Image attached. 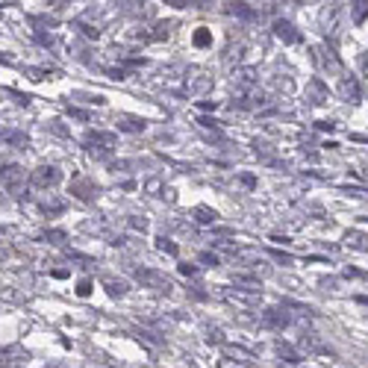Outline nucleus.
Listing matches in <instances>:
<instances>
[{
  "mask_svg": "<svg viewBox=\"0 0 368 368\" xmlns=\"http://www.w3.org/2000/svg\"><path fill=\"white\" fill-rule=\"evenodd\" d=\"M118 130H124V133H145V127H147V121L145 118H136V115H118Z\"/></svg>",
  "mask_w": 368,
  "mask_h": 368,
  "instance_id": "0eeeda50",
  "label": "nucleus"
},
{
  "mask_svg": "<svg viewBox=\"0 0 368 368\" xmlns=\"http://www.w3.org/2000/svg\"><path fill=\"white\" fill-rule=\"evenodd\" d=\"M345 242H348V245H354V247H360V250H368V239L362 236V233H348Z\"/></svg>",
  "mask_w": 368,
  "mask_h": 368,
  "instance_id": "a211bd4d",
  "label": "nucleus"
},
{
  "mask_svg": "<svg viewBox=\"0 0 368 368\" xmlns=\"http://www.w3.org/2000/svg\"><path fill=\"white\" fill-rule=\"evenodd\" d=\"M230 12L233 15H242V18H254V9H250L247 4H230Z\"/></svg>",
  "mask_w": 368,
  "mask_h": 368,
  "instance_id": "aec40b11",
  "label": "nucleus"
},
{
  "mask_svg": "<svg viewBox=\"0 0 368 368\" xmlns=\"http://www.w3.org/2000/svg\"><path fill=\"white\" fill-rule=\"evenodd\" d=\"M24 180H27V174H24V168L21 165H4L0 168V189H6L9 195H18L21 189H24Z\"/></svg>",
  "mask_w": 368,
  "mask_h": 368,
  "instance_id": "f03ea898",
  "label": "nucleus"
},
{
  "mask_svg": "<svg viewBox=\"0 0 368 368\" xmlns=\"http://www.w3.org/2000/svg\"><path fill=\"white\" fill-rule=\"evenodd\" d=\"M136 280L150 286V289H157V292H171L174 289V283L168 277L159 274V271H150V269H136Z\"/></svg>",
  "mask_w": 368,
  "mask_h": 368,
  "instance_id": "7ed1b4c3",
  "label": "nucleus"
},
{
  "mask_svg": "<svg viewBox=\"0 0 368 368\" xmlns=\"http://www.w3.org/2000/svg\"><path fill=\"white\" fill-rule=\"evenodd\" d=\"M74 27H77V30H82V36H89V39H97V36H100L97 24H86L82 18H77V21H74Z\"/></svg>",
  "mask_w": 368,
  "mask_h": 368,
  "instance_id": "dca6fc26",
  "label": "nucleus"
},
{
  "mask_svg": "<svg viewBox=\"0 0 368 368\" xmlns=\"http://www.w3.org/2000/svg\"><path fill=\"white\" fill-rule=\"evenodd\" d=\"M0 298H9V300H24V295L12 292V289H0Z\"/></svg>",
  "mask_w": 368,
  "mask_h": 368,
  "instance_id": "a878e982",
  "label": "nucleus"
},
{
  "mask_svg": "<svg viewBox=\"0 0 368 368\" xmlns=\"http://www.w3.org/2000/svg\"><path fill=\"white\" fill-rule=\"evenodd\" d=\"M50 130H54V133H56V136H62V139H65V136H68V130H65V127H59V121H54V124H50Z\"/></svg>",
  "mask_w": 368,
  "mask_h": 368,
  "instance_id": "c756f323",
  "label": "nucleus"
},
{
  "mask_svg": "<svg viewBox=\"0 0 368 368\" xmlns=\"http://www.w3.org/2000/svg\"><path fill=\"white\" fill-rule=\"evenodd\" d=\"M274 36L277 39H283V42H300V36H298V30L289 24V21H274Z\"/></svg>",
  "mask_w": 368,
  "mask_h": 368,
  "instance_id": "6e6552de",
  "label": "nucleus"
},
{
  "mask_svg": "<svg viewBox=\"0 0 368 368\" xmlns=\"http://www.w3.org/2000/svg\"><path fill=\"white\" fill-rule=\"evenodd\" d=\"M357 9H354V21L360 24V21H365L368 18V0H360V4H354Z\"/></svg>",
  "mask_w": 368,
  "mask_h": 368,
  "instance_id": "412c9836",
  "label": "nucleus"
},
{
  "mask_svg": "<svg viewBox=\"0 0 368 368\" xmlns=\"http://www.w3.org/2000/svg\"><path fill=\"white\" fill-rule=\"evenodd\" d=\"M300 348H304V350H309V354H321V350H327L319 339H315V336H304V339H300Z\"/></svg>",
  "mask_w": 368,
  "mask_h": 368,
  "instance_id": "2eb2a0df",
  "label": "nucleus"
},
{
  "mask_svg": "<svg viewBox=\"0 0 368 368\" xmlns=\"http://www.w3.org/2000/svg\"><path fill=\"white\" fill-rule=\"evenodd\" d=\"M262 321L269 324V327H286L289 324V315L283 312V309H265L262 312Z\"/></svg>",
  "mask_w": 368,
  "mask_h": 368,
  "instance_id": "9b49d317",
  "label": "nucleus"
},
{
  "mask_svg": "<svg viewBox=\"0 0 368 368\" xmlns=\"http://www.w3.org/2000/svg\"><path fill=\"white\" fill-rule=\"evenodd\" d=\"M157 247L165 250V254H177V245H171L168 239H157Z\"/></svg>",
  "mask_w": 368,
  "mask_h": 368,
  "instance_id": "b1692460",
  "label": "nucleus"
},
{
  "mask_svg": "<svg viewBox=\"0 0 368 368\" xmlns=\"http://www.w3.org/2000/svg\"><path fill=\"white\" fill-rule=\"evenodd\" d=\"M212 86H215V80H212V74L209 71H204V68H189L186 74H183V94H192V97H207L209 92H212Z\"/></svg>",
  "mask_w": 368,
  "mask_h": 368,
  "instance_id": "f257e3e1",
  "label": "nucleus"
},
{
  "mask_svg": "<svg viewBox=\"0 0 368 368\" xmlns=\"http://www.w3.org/2000/svg\"><path fill=\"white\" fill-rule=\"evenodd\" d=\"M247 365H250V362H247V360H239V362H230V360H227V357H224V360H221V362H219V368H247Z\"/></svg>",
  "mask_w": 368,
  "mask_h": 368,
  "instance_id": "5701e85b",
  "label": "nucleus"
},
{
  "mask_svg": "<svg viewBox=\"0 0 368 368\" xmlns=\"http://www.w3.org/2000/svg\"><path fill=\"white\" fill-rule=\"evenodd\" d=\"M89 292H92V286H89V280H82L80 286H77V295H82V298H86Z\"/></svg>",
  "mask_w": 368,
  "mask_h": 368,
  "instance_id": "cd10ccee",
  "label": "nucleus"
},
{
  "mask_svg": "<svg viewBox=\"0 0 368 368\" xmlns=\"http://www.w3.org/2000/svg\"><path fill=\"white\" fill-rule=\"evenodd\" d=\"M277 354H280V357H286V362H298V360H300L298 350H292L289 345H283V342L277 345Z\"/></svg>",
  "mask_w": 368,
  "mask_h": 368,
  "instance_id": "6ab92c4d",
  "label": "nucleus"
},
{
  "mask_svg": "<svg viewBox=\"0 0 368 368\" xmlns=\"http://www.w3.org/2000/svg\"><path fill=\"white\" fill-rule=\"evenodd\" d=\"M104 286H106V292H109L112 298H124V295H127V283H121V280L104 277Z\"/></svg>",
  "mask_w": 368,
  "mask_h": 368,
  "instance_id": "f8f14e48",
  "label": "nucleus"
},
{
  "mask_svg": "<svg viewBox=\"0 0 368 368\" xmlns=\"http://www.w3.org/2000/svg\"><path fill=\"white\" fill-rule=\"evenodd\" d=\"M177 74H186V68H180V65H171V68H165V71H162V82H165V86H174V82L180 80Z\"/></svg>",
  "mask_w": 368,
  "mask_h": 368,
  "instance_id": "4468645a",
  "label": "nucleus"
},
{
  "mask_svg": "<svg viewBox=\"0 0 368 368\" xmlns=\"http://www.w3.org/2000/svg\"><path fill=\"white\" fill-rule=\"evenodd\" d=\"M336 92H339V97H342V100H348V104H357V100L362 97V92H360V82H357L354 77H342Z\"/></svg>",
  "mask_w": 368,
  "mask_h": 368,
  "instance_id": "423d86ee",
  "label": "nucleus"
},
{
  "mask_svg": "<svg viewBox=\"0 0 368 368\" xmlns=\"http://www.w3.org/2000/svg\"><path fill=\"white\" fill-rule=\"evenodd\" d=\"M0 142H6V145L18 147V150H24L30 145V139L24 136V133H15V130H0Z\"/></svg>",
  "mask_w": 368,
  "mask_h": 368,
  "instance_id": "9d476101",
  "label": "nucleus"
},
{
  "mask_svg": "<svg viewBox=\"0 0 368 368\" xmlns=\"http://www.w3.org/2000/svg\"><path fill=\"white\" fill-rule=\"evenodd\" d=\"M86 145H89V150L94 154V150H104V154H109V150L118 145V139L112 136V133H104V130H94V133H89L86 136Z\"/></svg>",
  "mask_w": 368,
  "mask_h": 368,
  "instance_id": "39448f33",
  "label": "nucleus"
},
{
  "mask_svg": "<svg viewBox=\"0 0 368 368\" xmlns=\"http://www.w3.org/2000/svg\"><path fill=\"white\" fill-rule=\"evenodd\" d=\"M195 215H197V221H200V224H215V219H219V215H215L209 207H197Z\"/></svg>",
  "mask_w": 368,
  "mask_h": 368,
  "instance_id": "f3484780",
  "label": "nucleus"
},
{
  "mask_svg": "<svg viewBox=\"0 0 368 368\" xmlns=\"http://www.w3.org/2000/svg\"><path fill=\"white\" fill-rule=\"evenodd\" d=\"M200 262H207V265H209V262H212V265H219V259H215L212 254H200Z\"/></svg>",
  "mask_w": 368,
  "mask_h": 368,
  "instance_id": "7c9ffc66",
  "label": "nucleus"
},
{
  "mask_svg": "<svg viewBox=\"0 0 368 368\" xmlns=\"http://www.w3.org/2000/svg\"><path fill=\"white\" fill-rule=\"evenodd\" d=\"M360 74H362V77H368V54H362V56H360Z\"/></svg>",
  "mask_w": 368,
  "mask_h": 368,
  "instance_id": "bb28decb",
  "label": "nucleus"
},
{
  "mask_svg": "<svg viewBox=\"0 0 368 368\" xmlns=\"http://www.w3.org/2000/svg\"><path fill=\"white\" fill-rule=\"evenodd\" d=\"M68 112L74 115V118H80V121H89V112H82V109H74V106H71Z\"/></svg>",
  "mask_w": 368,
  "mask_h": 368,
  "instance_id": "c85d7f7f",
  "label": "nucleus"
},
{
  "mask_svg": "<svg viewBox=\"0 0 368 368\" xmlns=\"http://www.w3.org/2000/svg\"><path fill=\"white\" fill-rule=\"evenodd\" d=\"M271 257H274L277 262H283V265H292V257H289V254H280V250H271Z\"/></svg>",
  "mask_w": 368,
  "mask_h": 368,
  "instance_id": "393cba45",
  "label": "nucleus"
},
{
  "mask_svg": "<svg viewBox=\"0 0 368 368\" xmlns=\"http://www.w3.org/2000/svg\"><path fill=\"white\" fill-rule=\"evenodd\" d=\"M195 44H197V47H207V44H209V32H207V30H197V32H195Z\"/></svg>",
  "mask_w": 368,
  "mask_h": 368,
  "instance_id": "4be33fe9",
  "label": "nucleus"
},
{
  "mask_svg": "<svg viewBox=\"0 0 368 368\" xmlns=\"http://www.w3.org/2000/svg\"><path fill=\"white\" fill-rule=\"evenodd\" d=\"M168 6H177V9H183V6H189L186 0H168Z\"/></svg>",
  "mask_w": 368,
  "mask_h": 368,
  "instance_id": "2f4dec72",
  "label": "nucleus"
},
{
  "mask_svg": "<svg viewBox=\"0 0 368 368\" xmlns=\"http://www.w3.org/2000/svg\"><path fill=\"white\" fill-rule=\"evenodd\" d=\"M233 82L242 89H254L257 86V68H239L236 74H233Z\"/></svg>",
  "mask_w": 368,
  "mask_h": 368,
  "instance_id": "1a4fd4ad",
  "label": "nucleus"
},
{
  "mask_svg": "<svg viewBox=\"0 0 368 368\" xmlns=\"http://www.w3.org/2000/svg\"><path fill=\"white\" fill-rule=\"evenodd\" d=\"M30 183L36 189H54L59 183V171L54 168V165H39V168L30 174Z\"/></svg>",
  "mask_w": 368,
  "mask_h": 368,
  "instance_id": "20e7f679",
  "label": "nucleus"
},
{
  "mask_svg": "<svg viewBox=\"0 0 368 368\" xmlns=\"http://www.w3.org/2000/svg\"><path fill=\"white\" fill-rule=\"evenodd\" d=\"M145 189H147L150 195H157V197H168V200H171V189H168V186H162L159 180H147V183H145Z\"/></svg>",
  "mask_w": 368,
  "mask_h": 368,
  "instance_id": "ddd939ff",
  "label": "nucleus"
}]
</instances>
